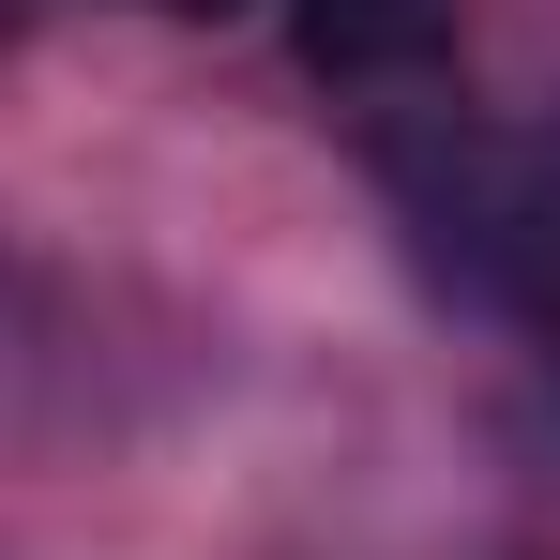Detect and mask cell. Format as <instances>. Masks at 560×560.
Returning <instances> with one entry per match:
<instances>
[{"label":"cell","instance_id":"obj_1","mask_svg":"<svg viewBox=\"0 0 560 560\" xmlns=\"http://www.w3.org/2000/svg\"><path fill=\"white\" fill-rule=\"evenodd\" d=\"M288 46L318 92L378 106V121H424L455 77V0H288Z\"/></svg>","mask_w":560,"mask_h":560},{"label":"cell","instance_id":"obj_2","mask_svg":"<svg viewBox=\"0 0 560 560\" xmlns=\"http://www.w3.org/2000/svg\"><path fill=\"white\" fill-rule=\"evenodd\" d=\"M152 15H243V0H152Z\"/></svg>","mask_w":560,"mask_h":560}]
</instances>
